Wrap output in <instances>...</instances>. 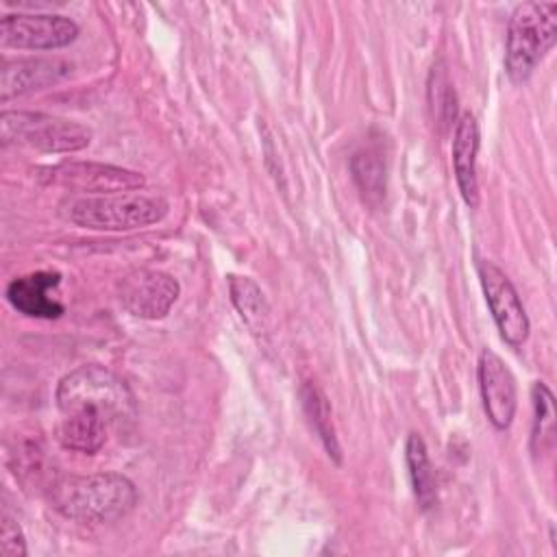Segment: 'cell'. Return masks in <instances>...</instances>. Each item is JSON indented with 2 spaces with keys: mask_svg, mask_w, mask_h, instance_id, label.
<instances>
[{
  "mask_svg": "<svg viewBox=\"0 0 557 557\" xmlns=\"http://www.w3.org/2000/svg\"><path fill=\"white\" fill-rule=\"evenodd\" d=\"M52 507L83 524L115 522L137 505V490L131 479L117 472L87 476H61L50 485Z\"/></svg>",
  "mask_w": 557,
  "mask_h": 557,
  "instance_id": "obj_1",
  "label": "cell"
},
{
  "mask_svg": "<svg viewBox=\"0 0 557 557\" xmlns=\"http://www.w3.org/2000/svg\"><path fill=\"white\" fill-rule=\"evenodd\" d=\"M59 213L67 222L91 231H135L163 220L168 202L161 196L139 191L74 196L61 202Z\"/></svg>",
  "mask_w": 557,
  "mask_h": 557,
  "instance_id": "obj_2",
  "label": "cell"
},
{
  "mask_svg": "<svg viewBox=\"0 0 557 557\" xmlns=\"http://www.w3.org/2000/svg\"><path fill=\"white\" fill-rule=\"evenodd\" d=\"M557 39V2H520L511 11L505 39V72L524 83Z\"/></svg>",
  "mask_w": 557,
  "mask_h": 557,
  "instance_id": "obj_3",
  "label": "cell"
},
{
  "mask_svg": "<svg viewBox=\"0 0 557 557\" xmlns=\"http://www.w3.org/2000/svg\"><path fill=\"white\" fill-rule=\"evenodd\" d=\"M61 413L89 409L98 411L109 424L128 420L135 411L133 394L126 383L102 366H81L65 374L57 385Z\"/></svg>",
  "mask_w": 557,
  "mask_h": 557,
  "instance_id": "obj_4",
  "label": "cell"
},
{
  "mask_svg": "<svg viewBox=\"0 0 557 557\" xmlns=\"http://www.w3.org/2000/svg\"><path fill=\"white\" fill-rule=\"evenodd\" d=\"M0 139L4 146L15 144L39 152H76L89 146L91 131L48 113L4 111L0 117Z\"/></svg>",
  "mask_w": 557,
  "mask_h": 557,
  "instance_id": "obj_5",
  "label": "cell"
},
{
  "mask_svg": "<svg viewBox=\"0 0 557 557\" xmlns=\"http://www.w3.org/2000/svg\"><path fill=\"white\" fill-rule=\"evenodd\" d=\"M39 178L81 196H102V194H124L144 187V176L139 172L98 163V161H63L39 170Z\"/></svg>",
  "mask_w": 557,
  "mask_h": 557,
  "instance_id": "obj_6",
  "label": "cell"
},
{
  "mask_svg": "<svg viewBox=\"0 0 557 557\" xmlns=\"http://www.w3.org/2000/svg\"><path fill=\"white\" fill-rule=\"evenodd\" d=\"M78 35L74 20L50 13H11L0 22V41L15 50H57Z\"/></svg>",
  "mask_w": 557,
  "mask_h": 557,
  "instance_id": "obj_7",
  "label": "cell"
},
{
  "mask_svg": "<svg viewBox=\"0 0 557 557\" xmlns=\"http://www.w3.org/2000/svg\"><path fill=\"white\" fill-rule=\"evenodd\" d=\"M476 272L481 278V287H483L487 307L492 311V318L500 331V337L509 346H522L529 337L531 324L513 283L498 265H494L487 259L476 263Z\"/></svg>",
  "mask_w": 557,
  "mask_h": 557,
  "instance_id": "obj_8",
  "label": "cell"
},
{
  "mask_svg": "<svg viewBox=\"0 0 557 557\" xmlns=\"http://www.w3.org/2000/svg\"><path fill=\"white\" fill-rule=\"evenodd\" d=\"M117 300L135 318L157 320L163 318L178 298L181 285L159 270H133L117 281Z\"/></svg>",
  "mask_w": 557,
  "mask_h": 557,
  "instance_id": "obj_9",
  "label": "cell"
},
{
  "mask_svg": "<svg viewBox=\"0 0 557 557\" xmlns=\"http://www.w3.org/2000/svg\"><path fill=\"white\" fill-rule=\"evenodd\" d=\"M479 389L483 409L487 413V420L494 424V429L505 431L509 429L513 416H516V381L507 363L490 348H483L479 355Z\"/></svg>",
  "mask_w": 557,
  "mask_h": 557,
  "instance_id": "obj_10",
  "label": "cell"
},
{
  "mask_svg": "<svg viewBox=\"0 0 557 557\" xmlns=\"http://www.w3.org/2000/svg\"><path fill=\"white\" fill-rule=\"evenodd\" d=\"M70 74V65L61 59H15L4 61L0 72L2 102L37 89H46Z\"/></svg>",
  "mask_w": 557,
  "mask_h": 557,
  "instance_id": "obj_11",
  "label": "cell"
},
{
  "mask_svg": "<svg viewBox=\"0 0 557 557\" xmlns=\"http://www.w3.org/2000/svg\"><path fill=\"white\" fill-rule=\"evenodd\" d=\"M61 283L59 272H33L13 278L7 287V300L13 309L28 318L52 320L63 315V305L50 296V292Z\"/></svg>",
  "mask_w": 557,
  "mask_h": 557,
  "instance_id": "obj_12",
  "label": "cell"
},
{
  "mask_svg": "<svg viewBox=\"0 0 557 557\" xmlns=\"http://www.w3.org/2000/svg\"><path fill=\"white\" fill-rule=\"evenodd\" d=\"M479 124L472 113H461L455 122L453 133V168L455 178L461 191V198L468 207L479 205V183H476V152H479Z\"/></svg>",
  "mask_w": 557,
  "mask_h": 557,
  "instance_id": "obj_13",
  "label": "cell"
},
{
  "mask_svg": "<svg viewBox=\"0 0 557 557\" xmlns=\"http://www.w3.org/2000/svg\"><path fill=\"white\" fill-rule=\"evenodd\" d=\"M107 426L109 422L98 413L89 409H78L63 413V420L57 429V440L63 448L94 455L102 448L107 440Z\"/></svg>",
  "mask_w": 557,
  "mask_h": 557,
  "instance_id": "obj_14",
  "label": "cell"
},
{
  "mask_svg": "<svg viewBox=\"0 0 557 557\" xmlns=\"http://www.w3.org/2000/svg\"><path fill=\"white\" fill-rule=\"evenodd\" d=\"M228 294L244 324L252 333H263L268 329V302L261 287L248 276H228Z\"/></svg>",
  "mask_w": 557,
  "mask_h": 557,
  "instance_id": "obj_15",
  "label": "cell"
},
{
  "mask_svg": "<svg viewBox=\"0 0 557 557\" xmlns=\"http://www.w3.org/2000/svg\"><path fill=\"white\" fill-rule=\"evenodd\" d=\"M300 398H302V407H305V413L311 422V426L315 429L318 437L322 440L329 457H333L337 463L342 461V448H339V442H337V433H335V426H333V420H331V405H329V398L324 396V392L307 381L300 389Z\"/></svg>",
  "mask_w": 557,
  "mask_h": 557,
  "instance_id": "obj_16",
  "label": "cell"
},
{
  "mask_svg": "<svg viewBox=\"0 0 557 557\" xmlns=\"http://www.w3.org/2000/svg\"><path fill=\"white\" fill-rule=\"evenodd\" d=\"M405 459H407L413 494H416L420 507L422 509L433 507L435 498H437V494H435V474H433V466H431L424 440L418 433H409L407 446H405Z\"/></svg>",
  "mask_w": 557,
  "mask_h": 557,
  "instance_id": "obj_17",
  "label": "cell"
},
{
  "mask_svg": "<svg viewBox=\"0 0 557 557\" xmlns=\"http://www.w3.org/2000/svg\"><path fill=\"white\" fill-rule=\"evenodd\" d=\"M352 178L366 202L376 205L385 196V163L376 150H361L350 161Z\"/></svg>",
  "mask_w": 557,
  "mask_h": 557,
  "instance_id": "obj_18",
  "label": "cell"
},
{
  "mask_svg": "<svg viewBox=\"0 0 557 557\" xmlns=\"http://www.w3.org/2000/svg\"><path fill=\"white\" fill-rule=\"evenodd\" d=\"M533 431H531V448L535 453H544L555 442V398L553 392L544 383H533Z\"/></svg>",
  "mask_w": 557,
  "mask_h": 557,
  "instance_id": "obj_19",
  "label": "cell"
},
{
  "mask_svg": "<svg viewBox=\"0 0 557 557\" xmlns=\"http://www.w3.org/2000/svg\"><path fill=\"white\" fill-rule=\"evenodd\" d=\"M429 98H431V107L437 124H450V120H455V91L448 83L446 72L440 67L437 70L433 67L431 72Z\"/></svg>",
  "mask_w": 557,
  "mask_h": 557,
  "instance_id": "obj_20",
  "label": "cell"
},
{
  "mask_svg": "<svg viewBox=\"0 0 557 557\" xmlns=\"http://www.w3.org/2000/svg\"><path fill=\"white\" fill-rule=\"evenodd\" d=\"M0 553L4 557H24L26 555V540L20 524L9 516L2 513L0 522Z\"/></svg>",
  "mask_w": 557,
  "mask_h": 557,
  "instance_id": "obj_21",
  "label": "cell"
}]
</instances>
